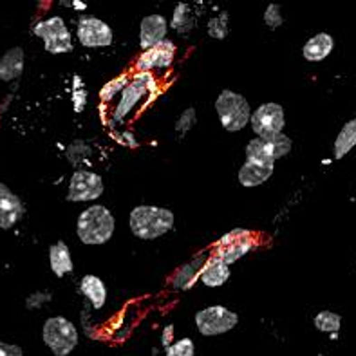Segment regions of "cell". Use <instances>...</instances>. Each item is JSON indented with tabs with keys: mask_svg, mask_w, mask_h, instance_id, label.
<instances>
[{
	"mask_svg": "<svg viewBox=\"0 0 356 356\" xmlns=\"http://www.w3.org/2000/svg\"><path fill=\"white\" fill-rule=\"evenodd\" d=\"M0 356H24V351L13 343L0 342Z\"/></svg>",
	"mask_w": 356,
	"mask_h": 356,
	"instance_id": "obj_33",
	"label": "cell"
},
{
	"mask_svg": "<svg viewBox=\"0 0 356 356\" xmlns=\"http://www.w3.org/2000/svg\"><path fill=\"white\" fill-rule=\"evenodd\" d=\"M114 226H116V221L113 213L108 212L104 204H95L83 210L78 217V239L83 244H92V246L105 244L113 237Z\"/></svg>",
	"mask_w": 356,
	"mask_h": 356,
	"instance_id": "obj_2",
	"label": "cell"
},
{
	"mask_svg": "<svg viewBox=\"0 0 356 356\" xmlns=\"http://www.w3.org/2000/svg\"><path fill=\"white\" fill-rule=\"evenodd\" d=\"M81 295L92 304L95 309H102L107 302V288H105L104 280L96 275H86L80 282Z\"/></svg>",
	"mask_w": 356,
	"mask_h": 356,
	"instance_id": "obj_19",
	"label": "cell"
},
{
	"mask_svg": "<svg viewBox=\"0 0 356 356\" xmlns=\"http://www.w3.org/2000/svg\"><path fill=\"white\" fill-rule=\"evenodd\" d=\"M172 334H174V325H167V327L163 330V334H161V340H163V343H165V348H168V346H170Z\"/></svg>",
	"mask_w": 356,
	"mask_h": 356,
	"instance_id": "obj_34",
	"label": "cell"
},
{
	"mask_svg": "<svg viewBox=\"0 0 356 356\" xmlns=\"http://www.w3.org/2000/svg\"><path fill=\"white\" fill-rule=\"evenodd\" d=\"M284 18H282V13H280V6L279 4H270L264 11V24H266L270 29H277V27L282 26Z\"/></svg>",
	"mask_w": 356,
	"mask_h": 356,
	"instance_id": "obj_30",
	"label": "cell"
},
{
	"mask_svg": "<svg viewBox=\"0 0 356 356\" xmlns=\"http://www.w3.org/2000/svg\"><path fill=\"white\" fill-rule=\"evenodd\" d=\"M24 71V51L20 47L6 51L0 60V80L11 81L22 76Z\"/></svg>",
	"mask_w": 356,
	"mask_h": 356,
	"instance_id": "obj_20",
	"label": "cell"
},
{
	"mask_svg": "<svg viewBox=\"0 0 356 356\" xmlns=\"http://www.w3.org/2000/svg\"><path fill=\"white\" fill-rule=\"evenodd\" d=\"M239 324V315L225 306H210L195 313V325L204 337H217L232 331Z\"/></svg>",
	"mask_w": 356,
	"mask_h": 356,
	"instance_id": "obj_7",
	"label": "cell"
},
{
	"mask_svg": "<svg viewBox=\"0 0 356 356\" xmlns=\"http://www.w3.org/2000/svg\"><path fill=\"white\" fill-rule=\"evenodd\" d=\"M24 212L26 208H24L22 199L11 192L9 186L0 183V228L2 230L13 228L24 217Z\"/></svg>",
	"mask_w": 356,
	"mask_h": 356,
	"instance_id": "obj_14",
	"label": "cell"
},
{
	"mask_svg": "<svg viewBox=\"0 0 356 356\" xmlns=\"http://www.w3.org/2000/svg\"><path fill=\"white\" fill-rule=\"evenodd\" d=\"M291 150V140L284 132L271 138H255L246 145V161L273 167L277 159L288 156Z\"/></svg>",
	"mask_w": 356,
	"mask_h": 356,
	"instance_id": "obj_5",
	"label": "cell"
},
{
	"mask_svg": "<svg viewBox=\"0 0 356 356\" xmlns=\"http://www.w3.org/2000/svg\"><path fill=\"white\" fill-rule=\"evenodd\" d=\"M195 22L192 17V9L188 4H177L176 11H174V18H172V27L176 29L179 35H185L190 29H194Z\"/></svg>",
	"mask_w": 356,
	"mask_h": 356,
	"instance_id": "obj_24",
	"label": "cell"
},
{
	"mask_svg": "<svg viewBox=\"0 0 356 356\" xmlns=\"http://www.w3.org/2000/svg\"><path fill=\"white\" fill-rule=\"evenodd\" d=\"M49 264L51 270L56 277H65L67 273H71L74 270V262H72L71 257V250L63 241H58V243L51 244L49 248Z\"/></svg>",
	"mask_w": 356,
	"mask_h": 356,
	"instance_id": "obj_18",
	"label": "cell"
},
{
	"mask_svg": "<svg viewBox=\"0 0 356 356\" xmlns=\"http://www.w3.org/2000/svg\"><path fill=\"white\" fill-rule=\"evenodd\" d=\"M253 248H255V237L252 232L244 230V228H235L217 241L213 246V255L225 262L226 266H230L243 259L244 255H248Z\"/></svg>",
	"mask_w": 356,
	"mask_h": 356,
	"instance_id": "obj_6",
	"label": "cell"
},
{
	"mask_svg": "<svg viewBox=\"0 0 356 356\" xmlns=\"http://www.w3.org/2000/svg\"><path fill=\"white\" fill-rule=\"evenodd\" d=\"M195 123H197V113H195L194 107H190L181 114L179 120L176 122V131L181 132V134H186Z\"/></svg>",
	"mask_w": 356,
	"mask_h": 356,
	"instance_id": "obj_29",
	"label": "cell"
},
{
	"mask_svg": "<svg viewBox=\"0 0 356 356\" xmlns=\"http://www.w3.org/2000/svg\"><path fill=\"white\" fill-rule=\"evenodd\" d=\"M78 87H80V89H74V92H72V104H74V108H76L78 113H81L87 104V95L81 83H78Z\"/></svg>",
	"mask_w": 356,
	"mask_h": 356,
	"instance_id": "obj_32",
	"label": "cell"
},
{
	"mask_svg": "<svg viewBox=\"0 0 356 356\" xmlns=\"http://www.w3.org/2000/svg\"><path fill=\"white\" fill-rule=\"evenodd\" d=\"M313 324L322 333H337L342 325V316L333 312H321L313 318Z\"/></svg>",
	"mask_w": 356,
	"mask_h": 356,
	"instance_id": "obj_25",
	"label": "cell"
},
{
	"mask_svg": "<svg viewBox=\"0 0 356 356\" xmlns=\"http://www.w3.org/2000/svg\"><path fill=\"white\" fill-rule=\"evenodd\" d=\"M334 47L333 36L330 33H318L306 42L302 54L307 62H322L331 54Z\"/></svg>",
	"mask_w": 356,
	"mask_h": 356,
	"instance_id": "obj_17",
	"label": "cell"
},
{
	"mask_svg": "<svg viewBox=\"0 0 356 356\" xmlns=\"http://www.w3.org/2000/svg\"><path fill=\"white\" fill-rule=\"evenodd\" d=\"M76 36L83 47H108L114 42L111 26L96 17H81L78 20Z\"/></svg>",
	"mask_w": 356,
	"mask_h": 356,
	"instance_id": "obj_12",
	"label": "cell"
},
{
	"mask_svg": "<svg viewBox=\"0 0 356 356\" xmlns=\"http://www.w3.org/2000/svg\"><path fill=\"white\" fill-rule=\"evenodd\" d=\"M127 86H129V76H127V74L114 78V80L107 81V83L102 87V90H99V98H102V102H111L118 92H123V89H125Z\"/></svg>",
	"mask_w": 356,
	"mask_h": 356,
	"instance_id": "obj_26",
	"label": "cell"
},
{
	"mask_svg": "<svg viewBox=\"0 0 356 356\" xmlns=\"http://www.w3.org/2000/svg\"><path fill=\"white\" fill-rule=\"evenodd\" d=\"M33 33L40 36L44 40L45 51H49L51 54L71 53L72 51V35L63 22V18L51 17L44 22H38L33 27Z\"/></svg>",
	"mask_w": 356,
	"mask_h": 356,
	"instance_id": "obj_8",
	"label": "cell"
},
{
	"mask_svg": "<svg viewBox=\"0 0 356 356\" xmlns=\"http://www.w3.org/2000/svg\"><path fill=\"white\" fill-rule=\"evenodd\" d=\"M176 217L168 208L140 204L136 207L129 217V226L138 239L154 241L168 234L174 228Z\"/></svg>",
	"mask_w": 356,
	"mask_h": 356,
	"instance_id": "obj_1",
	"label": "cell"
},
{
	"mask_svg": "<svg viewBox=\"0 0 356 356\" xmlns=\"http://www.w3.org/2000/svg\"><path fill=\"white\" fill-rule=\"evenodd\" d=\"M204 264L203 257H195L194 261L186 262L172 277V286L177 289H188L195 284V280L199 279L201 268Z\"/></svg>",
	"mask_w": 356,
	"mask_h": 356,
	"instance_id": "obj_21",
	"label": "cell"
},
{
	"mask_svg": "<svg viewBox=\"0 0 356 356\" xmlns=\"http://www.w3.org/2000/svg\"><path fill=\"white\" fill-rule=\"evenodd\" d=\"M273 174V167H264V165H257V163L246 161L239 170V181L243 186H259L262 183H266Z\"/></svg>",
	"mask_w": 356,
	"mask_h": 356,
	"instance_id": "obj_22",
	"label": "cell"
},
{
	"mask_svg": "<svg viewBox=\"0 0 356 356\" xmlns=\"http://www.w3.org/2000/svg\"><path fill=\"white\" fill-rule=\"evenodd\" d=\"M228 279H230V268L226 266L222 261H219L216 255H210L201 268L199 280L208 288H219Z\"/></svg>",
	"mask_w": 356,
	"mask_h": 356,
	"instance_id": "obj_16",
	"label": "cell"
},
{
	"mask_svg": "<svg viewBox=\"0 0 356 356\" xmlns=\"http://www.w3.org/2000/svg\"><path fill=\"white\" fill-rule=\"evenodd\" d=\"M356 147V118L349 120L334 140V159H342Z\"/></svg>",
	"mask_w": 356,
	"mask_h": 356,
	"instance_id": "obj_23",
	"label": "cell"
},
{
	"mask_svg": "<svg viewBox=\"0 0 356 356\" xmlns=\"http://www.w3.org/2000/svg\"><path fill=\"white\" fill-rule=\"evenodd\" d=\"M174 56H176V45L172 40L159 42L158 45H154L150 49L143 51L141 56L138 58L136 65L141 72H147L150 69H161L168 67L172 62H174Z\"/></svg>",
	"mask_w": 356,
	"mask_h": 356,
	"instance_id": "obj_13",
	"label": "cell"
},
{
	"mask_svg": "<svg viewBox=\"0 0 356 356\" xmlns=\"http://www.w3.org/2000/svg\"><path fill=\"white\" fill-rule=\"evenodd\" d=\"M71 6L74 9H78V11H83V9L87 8V6L83 4V2H80V0H74V2H71Z\"/></svg>",
	"mask_w": 356,
	"mask_h": 356,
	"instance_id": "obj_35",
	"label": "cell"
},
{
	"mask_svg": "<svg viewBox=\"0 0 356 356\" xmlns=\"http://www.w3.org/2000/svg\"><path fill=\"white\" fill-rule=\"evenodd\" d=\"M253 132L259 138H271L282 132L286 125L284 108L279 104H264L250 116Z\"/></svg>",
	"mask_w": 356,
	"mask_h": 356,
	"instance_id": "obj_11",
	"label": "cell"
},
{
	"mask_svg": "<svg viewBox=\"0 0 356 356\" xmlns=\"http://www.w3.org/2000/svg\"><path fill=\"white\" fill-rule=\"evenodd\" d=\"M228 31H230V26H228V13H221L219 17L212 18V20L208 22V35L212 36V38L222 40V38H226Z\"/></svg>",
	"mask_w": 356,
	"mask_h": 356,
	"instance_id": "obj_27",
	"label": "cell"
},
{
	"mask_svg": "<svg viewBox=\"0 0 356 356\" xmlns=\"http://www.w3.org/2000/svg\"><path fill=\"white\" fill-rule=\"evenodd\" d=\"M194 342L190 339H181L172 342L167 348V356H194Z\"/></svg>",
	"mask_w": 356,
	"mask_h": 356,
	"instance_id": "obj_28",
	"label": "cell"
},
{
	"mask_svg": "<svg viewBox=\"0 0 356 356\" xmlns=\"http://www.w3.org/2000/svg\"><path fill=\"white\" fill-rule=\"evenodd\" d=\"M216 113L228 132H239L250 123V104L239 92L225 89L216 99Z\"/></svg>",
	"mask_w": 356,
	"mask_h": 356,
	"instance_id": "obj_3",
	"label": "cell"
},
{
	"mask_svg": "<svg viewBox=\"0 0 356 356\" xmlns=\"http://www.w3.org/2000/svg\"><path fill=\"white\" fill-rule=\"evenodd\" d=\"M168 31L167 18L163 15H149L141 20L140 26V45L141 49L147 51L154 45H158L159 42L165 40Z\"/></svg>",
	"mask_w": 356,
	"mask_h": 356,
	"instance_id": "obj_15",
	"label": "cell"
},
{
	"mask_svg": "<svg viewBox=\"0 0 356 356\" xmlns=\"http://www.w3.org/2000/svg\"><path fill=\"white\" fill-rule=\"evenodd\" d=\"M149 92L150 95H158V86H156V81H154V78L150 76L149 72H140V74L123 89L122 99H120V104H118L116 107V113H114V120H116V122H122L123 118L131 113L132 108L140 104L141 98H143L145 95H149Z\"/></svg>",
	"mask_w": 356,
	"mask_h": 356,
	"instance_id": "obj_9",
	"label": "cell"
},
{
	"mask_svg": "<svg viewBox=\"0 0 356 356\" xmlns=\"http://www.w3.org/2000/svg\"><path fill=\"white\" fill-rule=\"evenodd\" d=\"M42 339L54 356H67L78 346V331L65 316H51L45 321Z\"/></svg>",
	"mask_w": 356,
	"mask_h": 356,
	"instance_id": "obj_4",
	"label": "cell"
},
{
	"mask_svg": "<svg viewBox=\"0 0 356 356\" xmlns=\"http://www.w3.org/2000/svg\"><path fill=\"white\" fill-rule=\"evenodd\" d=\"M49 300H51V293H44V291H38V293L29 295L26 306L29 307V309H36V307H40L42 304L49 302Z\"/></svg>",
	"mask_w": 356,
	"mask_h": 356,
	"instance_id": "obj_31",
	"label": "cell"
},
{
	"mask_svg": "<svg viewBox=\"0 0 356 356\" xmlns=\"http://www.w3.org/2000/svg\"><path fill=\"white\" fill-rule=\"evenodd\" d=\"M104 179L96 172L76 170L72 174L67 190V201L83 203V201H95L104 194Z\"/></svg>",
	"mask_w": 356,
	"mask_h": 356,
	"instance_id": "obj_10",
	"label": "cell"
}]
</instances>
